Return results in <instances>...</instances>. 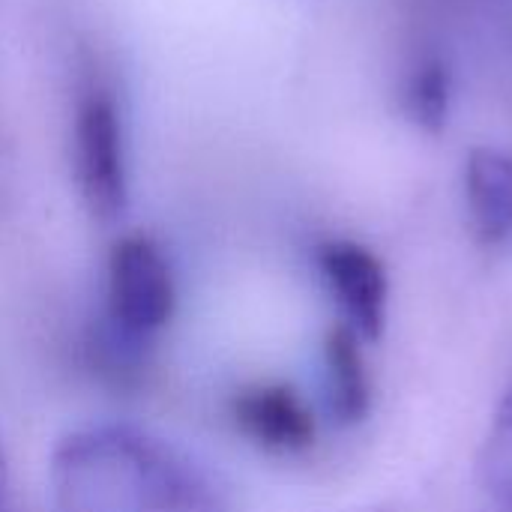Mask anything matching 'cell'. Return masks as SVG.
Listing matches in <instances>:
<instances>
[{
  "label": "cell",
  "mask_w": 512,
  "mask_h": 512,
  "mask_svg": "<svg viewBox=\"0 0 512 512\" xmlns=\"http://www.w3.org/2000/svg\"><path fill=\"white\" fill-rule=\"evenodd\" d=\"M318 267L348 324L363 336H378L387 318V276L378 258L357 243L336 240L321 246Z\"/></svg>",
  "instance_id": "cell-4"
},
{
  "label": "cell",
  "mask_w": 512,
  "mask_h": 512,
  "mask_svg": "<svg viewBox=\"0 0 512 512\" xmlns=\"http://www.w3.org/2000/svg\"><path fill=\"white\" fill-rule=\"evenodd\" d=\"M465 198L477 234L486 243L512 237V156L504 150H474L465 162Z\"/></svg>",
  "instance_id": "cell-6"
},
{
  "label": "cell",
  "mask_w": 512,
  "mask_h": 512,
  "mask_svg": "<svg viewBox=\"0 0 512 512\" xmlns=\"http://www.w3.org/2000/svg\"><path fill=\"white\" fill-rule=\"evenodd\" d=\"M48 480L57 512H231L195 456L129 423L69 432L51 453Z\"/></svg>",
  "instance_id": "cell-1"
},
{
  "label": "cell",
  "mask_w": 512,
  "mask_h": 512,
  "mask_svg": "<svg viewBox=\"0 0 512 512\" xmlns=\"http://www.w3.org/2000/svg\"><path fill=\"white\" fill-rule=\"evenodd\" d=\"M480 486L498 507L512 512V390L501 402L483 441Z\"/></svg>",
  "instance_id": "cell-8"
},
{
  "label": "cell",
  "mask_w": 512,
  "mask_h": 512,
  "mask_svg": "<svg viewBox=\"0 0 512 512\" xmlns=\"http://www.w3.org/2000/svg\"><path fill=\"white\" fill-rule=\"evenodd\" d=\"M75 177L96 219H117L126 210L129 177L123 126L114 99L105 90H90L75 117Z\"/></svg>",
  "instance_id": "cell-3"
},
{
  "label": "cell",
  "mask_w": 512,
  "mask_h": 512,
  "mask_svg": "<svg viewBox=\"0 0 512 512\" xmlns=\"http://www.w3.org/2000/svg\"><path fill=\"white\" fill-rule=\"evenodd\" d=\"M177 288L162 249L147 237H126L108 258V318L123 342H147L174 315Z\"/></svg>",
  "instance_id": "cell-2"
},
{
  "label": "cell",
  "mask_w": 512,
  "mask_h": 512,
  "mask_svg": "<svg viewBox=\"0 0 512 512\" xmlns=\"http://www.w3.org/2000/svg\"><path fill=\"white\" fill-rule=\"evenodd\" d=\"M6 495H9V459H6V444L0 432V512L6 507Z\"/></svg>",
  "instance_id": "cell-10"
},
{
  "label": "cell",
  "mask_w": 512,
  "mask_h": 512,
  "mask_svg": "<svg viewBox=\"0 0 512 512\" xmlns=\"http://www.w3.org/2000/svg\"><path fill=\"white\" fill-rule=\"evenodd\" d=\"M324 363H327V396L333 414H339L342 420L363 417L369 405V378H366L363 357L354 345V336L348 330L330 336Z\"/></svg>",
  "instance_id": "cell-7"
},
{
  "label": "cell",
  "mask_w": 512,
  "mask_h": 512,
  "mask_svg": "<svg viewBox=\"0 0 512 512\" xmlns=\"http://www.w3.org/2000/svg\"><path fill=\"white\" fill-rule=\"evenodd\" d=\"M237 426L261 447L294 453L312 444L315 423L300 396L288 387H258L234 402Z\"/></svg>",
  "instance_id": "cell-5"
},
{
  "label": "cell",
  "mask_w": 512,
  "mask_h": 512,
  "mask_svg": "<svg viewBox=\"0 0 512 512\" xmlns=\"http://www.w3.org/2000/svg\"><path fill=\"white\" fill-rule=\"evenodd\" d=\"M447 102H450V84H447V72L438 63L414 75L408 90V105L423 126L432 129L441 126L447 120Z\"/></svg>",
  "instance_id": "cell-9"
}]
</instances>
